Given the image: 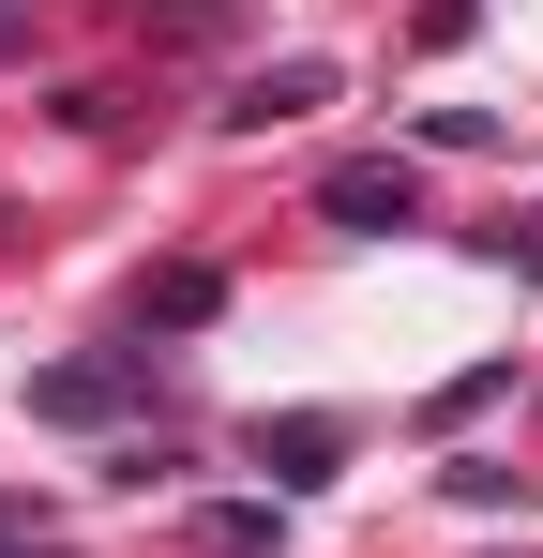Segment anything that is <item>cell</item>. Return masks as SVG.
Masks as SVG:
<instances>
[{
	"mask_svg": "<svg viewBox=\"0 0 543 558\" xmlns=\"http://www.w3.org/2000/svg\"><path fill=\"white\" fill-rule=\"evenodd\" d=\"M121 408H136L121 363H46V377H31V423H121Z\"/></svg>",
	"mask_w": 543,
	"mask_h": 558,
	"instance_id": "obj_1",
	"label": "cell"
},
{
	"mask_svg": "<svg viewBox=\"0 0 543 558\" xmlns=\"http://www.w3.org/2000/svg\"><path fill=\"white\" fill-rule=\"evenodd\" d=\"M317 211L377 242V227H408V211H423V182H408V167H333V182H317Z\"/></svg>",
	"mask_w": 543,
	"mask_h": 558,
	"instance_id": "obj_2",
	"label": "cell"
},
{
	"mask_svg": "<svg viewBox=\"0 0 543 558\" xmlns=\"http://www.w3.org/2000/svg\"><path fill=\"white\" fill-rule=\"evenodd\" d=\"M333 453H348V423H317V408L257 423V468H272V483H333Z\"/></svg>",
	"mask_w": 543,
	"mask_h": 558,
	"instance_id": "obj_3",
	"label": "cell"
},
{
	"mask_svg": "<svg viewBox=\"0 0 543 558\" xmlns=\"http://www.w3.org/2000/svg\"><path fill=\"white\" fill-rule=\"evenodd\" d=\"M302 106H333V61H272V76L227 106V121H302Z\"/></svg>",
	"mask_w": 543,
	"mask_h": 558,
	"instance_id": "obj_4",
	"label": "cell"
},
{
	"mask_svg": "<svg viewBox=\"0 0 543 558\" xmlns=\"http://www.w3.org/2000/svg\"><path fill=\"white\" fill-rule=\"evenodd\" d=\"M212 302H227V287H212V272H152V287H136V317H152V332H196Z\"/></svg>",
	"mask_w": 543,
	"mask_h": 558,
	"instance_id": "obj_5",
	"label": "cell"
},
{
	"mask_svg": "<svg viewBox=\"0 0 543 558\" xmlns=\"http://www.w3.org/2000/svg\"><path fill=\"white\" fill-rule=\"evenodd\" d=\"M196 544H212V558H272V513H257V498H227V513H196Z\"/></svg>",
	"mask_w": 543,
	"mask_h": 558,
	"instance_id": "obj_6",
	"label": "cell"
},
{
	"mask_svg": "<svg viewBox=\"0 0 543 558\" xmlns=\"http://www.w3.org/2000/svg\"><path fill=\"white\" fill-rule=\"evenodd\" d=\"M498 257H529V272H543V211H514V227H498Z\"/></svg>",
	"mask_w": 543,
	"mask_h": 558,
	"instance_id": "obj_7",
	"label": "cell"
},
{
	"mask_svg": "<svg viewBox=\"0 0 543 558\" xmlns=\"http://www.w3.org/2000/svg\"><path fill=\"white\" fill-rule=\"evenodd\" d=\"M15 31H31V0H0V46H15Z\"/></svg>",
	"mask_w": 543,
	"mask_h": 558,
	"instance_id": "obj_8",
	"label": "cell"
}]
</instances>
